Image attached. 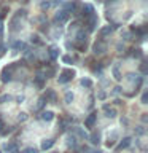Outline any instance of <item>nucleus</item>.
Returning <instances> with one entry per match:
<instances>
[{
  "label": "nucleus",
  "mask_w": 148,
  "mask_h": 153,
  "mask_svg": "<svg viewBox=\"0 0 148 153\" xmlns=\"http://www.w3.org/2000/svg\"><path fill=\"white\" fill-rule=\"evenodd\" d=\"M81 86H84V88H91V86H92V81H91L89 78H83V80H81Z\"/></svg>",
  "instance_id": "obj_20"
},
{
  "label": "nucleus",
  "mask_w": 148,
  "mask_h": 153,
  "mask_svg": "<svg viewBox=\"0 0 148 153\" xmlns=\"http://www.w3.org/2000/svg\"><path fill=\"white\" fill-rule=\"evenodd\" d=\"M97 22H99V18H97V14H92V16H89L88 19H86V24H88V32H92L95 26H97Z\"/></svg>",
  "instance_id": "obj_4"
},
{
  "label": "nucleus",
  "mask_w": 148,
  "mask_h": 153,
  "mask_svg": "<svg viewBox=\"0 0 148 153\" xmlns=\"http://www.w3.org/2000/svg\"><path fill=\"white\" fill-rule=\"evenodd\" d=\"M113 76H115V78H116V80H121V74H119V70H118V67H113Z\"/></svg>",
  "instance_id": "obj_23"
},
{
  "label": "nucleus",
  "mask_w": 148,
  "mask_h": 153,
  "mask_svg": "<svg viewBox=\"0 0 148 153\" xmlns=\"http://www.w3.org/2000/svg\"><path fill=\"white\" fill-rule=\"evenodd\" d=\"M30 42H32V43H35V45H41V40H40V38H38L37 35H33V37L30 38Z\"/></svg>",
  "instance_id": "obj_27"
},
{
  "label": "nucleus",
  "mask_w": 148,
  "mask_h": 153,
  "mask_svg": "<svg viewBox=\"0 0 148 153\" xmlns=\"http://www.w3.org/2000/svg\"><path fill=\"white\" fill-rule=\"evenodd\" d=\"M94 153H104V152H99V150H97V152H94Z\"/></svg>",
  "instance_id": "obj_36"
},
{
  "label": "nucleus",
  "mask_w": 148,
  "mask_h": 153,
  "mask_svg": "<svg viewBox=\"0 0 148 153\" xmlns=\"http://www.w3.org/2000/svg\"><path fill=\"white\" fill-rule=\"evenodd\" d=\"M137 134H143V128H138L137 129Z\"/></svg>",
  "instance_id": "obj_34"
},
{
  "label": "nucleus",
  "mask_w": 148,
  "mask_h": 153,
  "mask_svg": "<svg viewBox=\"0 0 148 153\" xmlns=\"http://www.w3.org/2000/svg\"><path fill=\"white\" fill-rule=\"evenodd\" d=\"M46 8H50V3H48V2H43V3H41V10H46Z\"/></svg>",
  "instance_id": "obj_32"
},
{
  "label": "nucleus",
  "mask_w": 148,
  "mask_h": 153,
  "mask_svg": "<svg viewBox=\"0 0 148 153\" xmlns=\"http://www.w3.org/2000/svg\"><path fill=\"white\" fill-rule=\"evenodd\" d=\"M22 153H38V150H37V148H33V147H29V148H24Z\"/></svg>",
  "instance_id": "obj_25"
},
{
  "label": "nucleus",
  "mask_w": 148,
  "mask_h": 153,
  "mask_svg": "<svg viewBox=\"0 0 148 153\" xmlns=\"http://www.w3.org/2000/svg\"><path fill=\"white\" fill-rule=\"evenodd\" d=\"M75 76V72L72 70V69H64L61 72V75H59V83L61 85H65V83H69V81L72 80Z\"/></svg>",
  "instance_id": "obj_2"
},
{
  "label": "nucleus",
  "mask_w": 148,
  "mask_h": 153,
  "mask_svg": "<svg viewBox=\"0 0 148 153\" xmlns=\"http://www.w3.org/2000/svg\"><path fill=\"white\" fill-rule=\"evenodd\" d=\"M95 118H97V115H95V113H91L89 117L84 120V126H86V128H92L94 123H95Z\"/></svg>",
  "instance_id": "obj_9"
},
{
  "label": "nucleus",
  "mask_w": 148,
  "mask_h": 153,
  "mask_svg": "<svg viewBox=\"0 0 148 153\" xmlns=\"http://www.w3.org/2000/svg\"><path fill=\"white\" fill-rule=\"evenodd\" d=\"M81 14H83L84 19H88L89 16H92V14H94V7H92V5H83V8H81Z\"/></svg>",
  "instance_id": "obj_6"
},
{
  "label": "nucleus",
  "mask_w": 148,
  "mask_h": 153,
  "mask_svg": "<svg viewBox=\"0 0 148 153\" xmlns=\"http://www.w3.org/2000/svg\"><path fill=\"white\" fill-rule=\"evenodd\" d=\"M107 51V45H105V42L104 40H99V42H95V45H94V53L95 54H102V53Z\"/></svg>",
  "instance_id": "obj_5"
},
{
  "label": "nucleus",
  "mask_w": 148,
  "mask_h": 153,
  "mask_svg": "<svg viewBox=\"0 0 148 153\" xmlns=\"http://www.w3.org/2000/svg\"><path fill=\"white\" fill-rule=\"evenodd\" d=\"M13 48H14V50H24V51H27V45L24 42H14L13 43Z\"/></svg>",
  "instance_id": "obj_16"
},
{
  "label": "nucleus",
  "mask_w": 148,
  "mask_h": 153,
  "mask_svg": "<svg viewBox=\"0 0 148 153\" xmlns=\"http://www.w3.org/2000/svg\"><path fill=\"white\" fill-rule=\"evenodd\" d=\"M112 2H113V0H112Z\"/></svg>",
  "instance_id": "obj_37"
},
{
  "label": "nucleus",
  "mask_w": 148,
  "mask_h": 153,
  "mask_svg": "<svg viewBox=\"0 0 148 153\" xmlns=\"http://www.w3.org/2000/svg\"><path fill=\"white\" fill-rule=\"evenodd\" d=\"M67 143H69V145H72V147H75V145H76L75 137H69V140H67Z\"/></svg>",
  "instance_id": "obj_29"
},
{
  "label": "nucleus",
  "mask_w": 148,
  "mask_h": 153,
  "mask_svg": "<svg viewBox=\"0 0 148 153\" xmlns=\"http://www.w3.org/2000/svg\"><path fill=\"white\" fill-rule=\"evenodd\" d=\"M76 134L81 137V139H88L89 136H88V132L84 131V129H81V128H76Z\"/></svg>",
  "instance_id": "obj_19"
},
{
  "label": "nucleus",
  "mask_w": 148,
  "mask_h": 153,
  "mask_svg": "<svg viewBox=\"0 0 148 153\" xmlns=\"http://www.w3.org/2000/svg\"><path fill=\"white\" fill-rule=\"evenodd\" d=\"M97 97H99V99H100V100H104V99H105V97H107V94H105V93H104V91H100V93H99V94H97Z\"/></svg>",
  "instance_id": "obj_30"
},
{
  "label": "nucleus",
  "mask_w": 148,
  "mask_h": 153,
  "mask_svg": "<svg viewBox=\"0 0 148 153\" xmlns=\"http://www.w3.org/2000/svg\"><path fill=\"white\" fill-rule=\"evenodd\" d=\"M104 110H105V113H107V117H108V118H113L115 115H116V112H115L113 108H110L108 105H104Z\"/></svg>",
  "instance_id": "obj_17"
},
{
  "label": "nucleus",
  "mask_w": 148,
  "mask_h": 153,
  "mask_svg": "<svg viewBox=\"0 0 148 153\" xmlns=\"http://www.w3.org/2000/svg\"><path fill=\"white\" fill-rule=\"evenodd\" d=\"M3 152H7V153H16L18 152V145H16V143H7V145L3 147Z\"/></svg>",
  "instance_id": "obj_11"
},
{
  "label": "nucleus",
  "mask_w": 148,
  "mask_h": 153,
  "mask_svg": "<svg viewBox=\"0 0 148 153\" xmlns=\"http://www.w3.org/2000/svg\"><path fill=\"white\" fill-rule=\"evenodd\" d=\"M112 30H113V29L110 27V26H107V27H104L102 30H100V35H102V37H105V35H108V33L112 32Z\"/></svg>",
  "instance_id": "obj_22"
},
{
  "label": "nucleus",
  "mask_w": 148,
  "mask_h": 153,
  "mask_svg": "<svg viewBox=\"0 0 148 153\" xmlns=\"http://www.w3.org/2000/svg\"><path fill=\"white\" fill-rule=\"evenodd\" d=\"M10 100H11V96H10V94H3L2 96V97H0V102H10Z\"/></svg>",
  "instance_id": "obj_24"
},
{
  "label": "nucleus",
  "mask_w": 148,
  "mask_h": 153,
  "mask_svg": "<svg viewBox=\"0 0 148 153\" xmlns=\"http://www.w3.org/2000/svg\"><path fill=\"white\" fill-rule=\"evenodd\" d=\"M45 104H46V99L40 97V99H38V104H37V110H41L43 107H45Z\"/></svg>",
  "instance_id": "obj_21"
},
{
  "label": "nucleus",
  "mask_w": 148,
  "mask_h": 153,
  "mask_svg": "<svg viewBox=\"0 0 148 153\" xmlns=\"http://www.w3.org/2000/svg\"><path fill=\"white\" fill-rule=\"evenodd\" d=\"M62 61H64L65 64H72V62H73V59H72L70 56H64V57H62Z\"/></svg>",
  "instance_id": "obj_28"
},
{
  "label": "nucleus",
  "mask_w": 148,
  "mask_h": 153,
  "mask_svg": "<svg viewBox=\"0 0 148 153\" xmlns=\"http://www.w3.org/2000/svg\"><path fill=\"white\" fill-rule=\"evenodd\" d=\"M26 120H27V115L26 113H19V117H18V121L19 123H24Z\"/></svg>",
  "instance_id": "obj_26"
},
{
  "label": "nucleus",
  "mask_w": 148,
  "mask_h": 153,
  "mask_svg": "<svg viewBox=\"0 0 148 153\" xmlns=\"http://www.w3.org/2000/svg\"><path fill=\"white\" fill-rule=\"evenodd\" d=\"M19 65V62H14V64H10L8 67H5V69L2 70V81H10L11 80V76H13V72L16 70V67Z\"/></svg>",
  "instance_id": "obj_1"
},
{
  "label": "nucleus",
  "mask_w": 148,
  "mask_h": 153,
  "mask_svg": "<svg viewBox=\"0 0 148 153\" xmlns=\"http://www.w3.org/2000/svg\"><path fill=\"white\" fill-rule=\"evenodd\" d=\"M147 100H148V94L143 93V96H142V104H147Z\"/></svg>",
  "instance_id": "obj_31"
},
{
  "label": "nucleus",
  "mask_w": 148,
  "mask_h": 153,
  "mask_svg": "<svg viewBox=\"0 0 148 153\" xmlns=\"http://www.w3.org/2000/svg\"><path fill=\"white\" fill-rule=\"evenodd\" d=\"M64 100H65V104H72V102H73V93L67 91L65 96H64Z\"/></svg>",
  "instance_id": "obj_18"
},
{
  "label": "nucleus",
  "mask_w": 148,
  "mask_h": 153,
  "mask_svg": "<svg viewBox=\"0 0 148 153\" xmlns=\"http://www.w3.org/2000/svg\"><path fill=\"white\" fill-rule=\"evenodd\" d=\"M54 145V140H53V139H46V140H43L41 142V150H50V148Z\"/></svg>",
  "instance_id": "obj_12"
},
{
  "label": "nucleus",
  "mask_w": 148,
  "mask_h": 153,
  "mask_svg": "<svg viewBox=\"0 0 148 153\" xmlns=\"http://www.w3.org/2000/svg\"><path fill=\"white\" fill-rule=\"evenodd\" d=\"M5 126H3V120L2 118H0V131H2V129H3Z\"/></svg>",
  "instance_id": "obj_33"
},
{
  "label": "nucleus",
  "mask_w": 148,
  "mask_h": 153,
  "mask_svg": "<svg viewBox=\"0 0 148 153\" xmlns=\"http://www.w3.org/2000/svg\"><path fill=\"white\" fill-rule=\"evenodd\" d=\"M48 54H50V57H51L53 61H56L57 56H59V50H57L56 46H51L50 50H48Z\"/></svg>",
  "instance_id": "obj_13"
},
{
  "label": "nucleus",
  "mask_w": 148,
  "mask_h": 153,
  "mask_svg": "<svg viewBox=\"0 0 148 153\" xmlns=\"http://www.w3.org/2000/svg\"><path fill=\"white\" fill-rule=\"evenodd\" d=\"M91 143H94V145H99V142H100V136H99V132H94V134H91V136L88 137Z\"/></svg>",
  "instance_id": "obj_14"
},
{
  "label": "nucleus",
  "mask_w": 148,
  "mask_h": 153,
  "mask_svg": "<svg viewBox=\"0 0 148 153\" xmlns=\"http://www.w3.org/2000/svg\"><path fill=\"white\" fill-rule=\"evenodd\" d=\"M67 19H69V11H67V10H61V11L56 13L53 22H54V24H62V22H65Z\"/></svg>",
  "instance_id": "obj_3"
},
{
  "label": "nucleus",
  "mask_w": 148,
  "mask_h": 153,
  "mask_svg": "<svg viewBox=\"0 0 148 153\" xmlns=\"http://www.w3.org/2000/svg\"><path fill=\"white\" fill-rule=\"evenodd\" d=\"M3 16H5V13H0V21L3 19Z\"/></svg>",
  "instance_id": "obj_35"
},
{
  "label": "nucleus",
  "mask_w": 148,
  "mask_h": 153,
  "mask_svg": "<svg viewBox=\"0 0 148 153\" xmlns=\"http://www.w3.org/2000/svg\"><path fill=\"white\" fill-rule=\"evenodd\" d=\"M43 97L46 99V102H48V100H50V102H56V93L53 89H50V88H46V93H45Z\"/></svg>",
  "instance_id": "obj_7"
},
{
  "label": "nucleus",
  "mask_w": 148,
  "mask_h": 153,
  "mask_svg": "<svg viewBox=\"0 0 148 153\" xmlns=\"http://www.w3.org/2000/svg\"><path fill=\"white\" fill-rule=\"evenodd\" d=\"M131 145V137H124L121 142H119V145L116 147V150H123V148H127Z\"/></svg>",
  "instance_id": "obj_10"
},
{
  "label": "nucleus",
  "mask_w": 148,
  "mask_h": 153,
  "mask_svg": "<svg viewBox=\"0 0 148 153\" xmlns=\"http://www.w3.org/2000/svg\"><path fill=\"white\" fill-rule=\"evenodd\" d=\"M75 40H76V43H86V32L83 30V29H80V30L76 32Z\"/></svg>",
  "instance_id": "obj_8"
},
{
  "label": "nucleus",
  "mask_w": 148,
  "mask_h": 153,
  "mask_svg": "<svg viewBox=\"0 0 148 153\" xmlns=\"http://www.w3.org/2000/svg\"><path fill=\"white\" fill-rule=\"evenodd\" d=\"M53 118H54V113L50 112V110H46V112L41 113V120H45V121H51Z\"/></svg>",
  "instance_id": "obj_15"
}]
</instances>
